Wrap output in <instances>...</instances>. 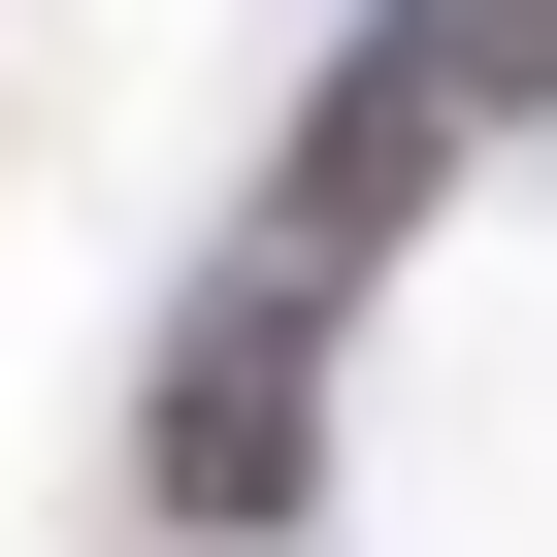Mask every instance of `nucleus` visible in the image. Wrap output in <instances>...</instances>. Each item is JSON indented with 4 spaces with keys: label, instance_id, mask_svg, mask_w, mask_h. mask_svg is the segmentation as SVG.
<instances>
[{
    "label": "nucleus",
    "instance_id": "1",
    "mask_svg": "<svg viewBox=\"0 0 557 557\" xmlns=\"http://www.w3.org/2000/svg\"><path fill=\"white\" fill-rule=\"evenodd\" d=\"M296 459H329V296H296V262H230L197 361H164V524L262 557V524H296Z\"/></svg>",
    "mask_w": 557,
    "mask_h": 557
},
{
    "label": "nucleus",
    "instance_id": "2",
    "mask_svg": "<svg viewBox=\"0 0 557 557\" xmlns=\"http://www.w3.org/2000/svg\"><path fill=\"white\" fill-rule=\"evenodd\" d=\"M426 164H459V66H426V34H361V66L296 99V164H262V262H296V296H361V262L426 230Z\"/></svg>",
    "mask_w": 557,
    "mask_h": 557
}]
</instances>
